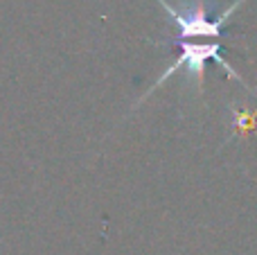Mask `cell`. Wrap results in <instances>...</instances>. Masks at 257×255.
<instances>
[{
    "instance_id": "cell-1",
    "label": "cell",
    "mask_w": 257,
    "mask_h": 255,
    "mask_svg": "<svg viewBox=\"0 0 257 255\" xmlns=\"http://www.w3.org/2000/svg\"><path fill=\"white\" fill-rule=\"evenodd\" d=\"M210 59H214L219 66L226 68V72L232 77V79H239V75L232 70V66L230 63H226V59L221 57L219 41H210L208 39L205 43H199V39H181V54H178V59L174 61V66L169 68V70H165V75L158 79V84H163L165 79H169V77H172L176 70H181V68H185V70L190 72V77H196V81L201 84L205 63H208Z\"/></svg>"
}]
</instances>
